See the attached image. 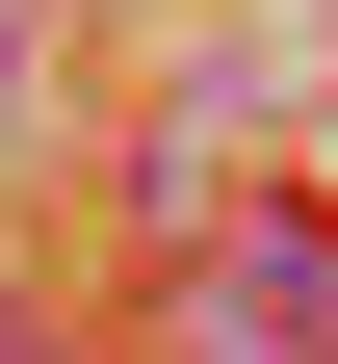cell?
<instances>
[{"mask_svg":"<svg viewBox=\"0 0 338 364\" xmlns=\"http://www.w3.org/2000/svg\"><path fill=\"white\" fill-rule=\"evenodd\" d=\"M208 338H234V364H338V260H312V235H234V260H208Z\"/></svg>","mask_w":338,"mask_h":364,"instance_id":"6da1fadb","label":"cell"},{"mask_svg":"<svg viewBox=\"0 0 338 364\" xmlns=\"http://www.w3.org/2000/svg\"><path fill=\"white\" fill-rule=\"evenodd\" d=\"M0 105H26V53H0Z\"/></svg>","mask_w":338,"mask_h":364,"instance_id":"7a4b0ae2","label":"cell"}]
</instances>
